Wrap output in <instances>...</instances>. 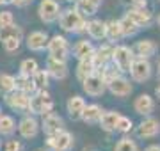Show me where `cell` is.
<instances>
[{"label":"cell","instance_id":"cell-1","mask_svg":"<svg viewBox=\"0 0 160 151\" xmlns=\"http://www.w3.org/2000/svg\"><path fill=\"white\" fill-rule=\"evenodd\" d=\"M57 22H59V27L64 32H71V34H82V32H86L87 18L82 16L77 7H68V9L61 11Z\"/></svg>","mask_w":160,"mask_h":151},{"label":"cell","instance_id":"cell-2","mask_svg":"<svg viewBox=\"0 0 160 151\" xmlns=\"http://www.w3.org/2000/svg\"><path fill=\"white\" fill-rule=\"evenodd\" d=\"M53 110V100H52L48 89H38L30 94L29 100V110L32 116H45Z\"/></svg>","mask_w":160,"mask_h":151},{"label":"cell","instance_id":"cell-3","mask_svg":"<svg viewBox=\"0 0 160 151\" xmlns=\"http://www.w3.org/2000/svg\"><path fill=\"white\" fill-rule=\"evenodd\" d=\"M46 50H48V57L57 59V61H66L68 62L69 55H71V46H69V41L61 34L52 36L48 39V45H46Z\"/></svg>","mask_w":160,"mask_h":151},{"label":"cell","instance_id":"cell-4","mask_svg":"<svg viewBox=\"0 0 160 151\" xmlns=\"http://www.w3.org/2000/svg\"><path fill=\"white\" fill-rule=\"evenodd\" d=\"M133 59H135V53H133V50L130 46H126V45H116L112 48L110 62L119 70V73H128Z\"/></svg>","mask_w":160,"mask_h":151},{"label":"cell","instance_id":"cell-5","mask_svg":"<svg viewBox=\"0 0 160 151\" xmlns=\"http://www.w3.org/2000/svg\"><path fill=\"white\" fill-rule=\"evenodd\" d=\"M48 151H71L75 146V137L68 130H61L55 135H46Z\"/></svg>","mask_w":160,"mask_h":151},{"label":"cell","instance_id":"cell-6","mask_svg":"<svg viewBox=\"0 0 160 151\" xmlns=\"http://www.w3.org/2000/svg\"><path fill=\"white\" fill-rule=\"evenodd\" d=\"M151 71H153V68H151L149 59L135 57L133 62H132V66H130V70H128V73H130L133 82L144 84V82H148L149 78H151Z\"/></svg>","mask_w":160,"mask_h":151},{"label":"cell","instance_id":"cell-7","mask_svg":"<svg viewBox=\"0 0 160 151\" xmlns=\"http://www.w3.org/2000/svg\"><path fill=\"white\" fill-rule=\"evenodd\" d=\"M82 89L89 96H102L107 91V84L102 78V75L98 71H94L91 75H87L86 78H82Z\"/></svg>","mask_w":160,"mask_h":151},{"label":"cell","instance_id":"cell-8","mask_svg":"<svg viewBox=\"0 0 160 151\" xmlns=\"http://www.w3.org/2000/svg\"><path fill=\"white\" fill-rule=\"evenodd\" d=\"M62 9H61L57 0H41L38 6V14H39L43 23H55Z\"/></svg>","mask_w":160,"mask_h":151},{"label":"cell","instance_id":"cell-9","mask_svg":"<svg viewBox=\"0 0 160 151\" xmlns=\"http://www.w3.org/2000/svg\"><path fill=\"white\" fill-rule=\"evenodd\" d=\"M29 100H30V94L14 89V91H11V93H6L4 101H6V105L11 109V110L23 114V112L29 110Z\"/></svg>","mask_w":160,"mask_h":151},{"label":"cell","instance_id":"cell-10","mask_svg":"<svg viewBox=\"0 0 160 151\" xmlns=\"http://www.w3.org/2000/svg\"><path fill=\"white\" fill-rule=\"evenodd\" d=\"M107 89H109L114 96H118V98H126V96H130L132 94L133 85L130 84L128 78H125L123 75H118V76H114L110 82H107Z\"/></svg>","mask_w":160,"mask_h":151},{"label":"cell","instance_id":"cell-11","mask_svg":"<svg viewBox=\"0 0 160 151\" xmlns=\"http://www.w3.org/2000/svg\"><path fill=\"white\" fill-rule=\"evenodd\" d=\"M160 134V121L157 117L146 116L137 126V137L139 139H153Z\"/></svg>","mask_w":160,"mask_h":151},{"label":"cell","instance_id":"cell-12","mask_svg":"<svg viewBox=\"0 0 160 151\" xmlns=\"http://www.w3.org/2000/svg\"><path fill=\"white\" fill-rule=\"evenodd\" d=\"M39 126L43 128V132L46 135H55L57 132L64 130V119L61 116H57V114H53V110H52L43 116Z\"/></svg>","mask_w":160,"mask_h":151},{"label":"cell","instance_id":"cell-13","mask_svg":"<svg viewBox=\"0 0 160 151\" xmlns=\"http://www.w3.org/2000/svg\"><path fill=\"white\" fill-rule=\"evenodd\" d=\"M18 132H20V135H22L23 139H34L36 135L39 134V121L36 119L32 114L30 116H25L22 117V121L18 123Z\"/></svg>","mask_w":160,"mask_h":151},{"label":"cell","instance_id":"cell-14","mask_svg":"<svg viewBox=\"0 0 160 151\" xmlns=\"http://www.w3.org/2000/svg\"><path fill=\"white\" fill-rule=\"evenodd\" d=\"M46 71L50 78H55V80H64L66 76L69 75L68 70V62L66 61H57V59H46Z\"/></svg>","mask_w":160,"mask_h":151},{"label":"cell","instance_id":"cell-15","mask_svg":"<svg viewBox=\"0 0 160 151\" xmlns=\"http://www.w3.org/2000/svg\"><path fill=\"white\" fill-rule=\"evenodd\" d=\"M48 34L43 32V30H34L27 36V48L30 52H43L46 50V45H48Z\"/></svg>","mask_w":160,"mask_h":151},{"label":"cell","instance_id":"cell-16","mask_svg":"<svg viewBox=\"0 0 160 151\" xmlns=\"http://www.w3.org/2000/svg\"><path fill=\"white\" fill-rule=\"evenodd\" d=\"M126 16H130L141 29H148L153 22V14L146 7H132V9H128Z\"/></svg>","mask_w":160,"mask_h":151},{"label":"cell","instance_id":"cell-17","mask_svg":"<svg viewBox=\"0 0 160 151\" xmlns=\"http://www.w3.org/2000/svg\"><path fill=\"white\" fill-rule=\"evenodd\" d=\"M133 110L137 112L139 116H151L155 110V100L149 96V94H139L135 101H133Z\"/></svg>","mask_w":160,"mask_h":151},{"label":"cell","instance_id":"cell-18","mask_svg":"<svg viewBox=\"0 0 160 151\" xmlns=\"http://www.w3.org/2000/svg\"><path fill=\"white\" fill-rule=\"evenodd\" d=\"M94 50L96 48L92 46V43L91 41H87V39H80L77 41L73 45V48H71V53H73V57L75 59H87V57H94Z\"/></svg>","mask_w":160,"mask_h":151},{"label":"cell","instance_id":"cell-19","mask_svg":"<svg viewBox=\"0 0 160 151\" xmlns=\"http://www.w3.org/2000/svg\"><path fill=\"white\" fill-rule=\"evenodd\" d=\"M84 107H86V100L82 98V96H78V94L71 96V98L66 101V110H68L69 117H71L73 121H78V119H80Z\"/></svg>","mask_w":160,"mask_h":151},{"label":"cell","instance_id":"cell-20","mask_svg":"<svg viewBox=\"0 0 160 151\" xmlns=\"http://www.w3.org/2000/svg\"><path fill=\"white\" fill-rule=\"evenodd\" d=\"M133 52L137 53V57L151 59L155 53L158 52V45H157L153 39H141V41H137V45H135V50H133Z\"/></svg>","mask_w":160,"mask_h":151},{"label":"cell","instance_id":"cell-21","mask_svg":"<svg viewBox=\"0 0 160 151\" xmlns=\"http://www.w3.org/2000/svg\"><path fill=\"white\" fill-rule=\"evenodd\" d=\"M110 57H112V46L110 45H102L100 48H96L94 50V57H92L94 70L100 71L105 64L110 62Z\"/></svg>","mask_w":160,"mask_h":151},{"label":"cell","instance_id":"cell-22","mask_svg":"<svg viewBox=\"0 0 160 151\" xmlns=\"http://www.w3.org/2000/svg\"><path fill=\"white\" fill-rule=\"evenodd\" d=\"M102 114H103V109L98 103H91V105L86 103V107H84V110H82L80 119H82L84 123H87V124H96V123L100 121Z\"/></svg>","mask_w":160,"mask_h":151},{"label":"cell","instance_id":"cell-23","mask_svg":"<svg viewBox=\"0 0 160 151\" xmlns=\"http://www.w3.org/2000/svg\"><path fill=\"white\" fill-rule=\"evenodd\" d=\"M105 29H107V22H102V20H91L86 25V32L89 34V37L96 41L105 39Z\"/></svg>","mask_w":160,"mask_h":151},{"label":"cell","instance_id":"cell-24","mask_svg":"<svg viewBox=\"0 0 160 151\" xmlns=\"http://www.w3.org/2000/svg\"><path fill=\"white\" fill-rule=\"evenodd\" d=\"M119 112L116 110H107L103 112L102 117H100V121H98V124L102 126V130H105V132H116V124H118V119H119Z\"/></svg>","mask_w":160,"mask_h":151},{"label":"cell","instance_id":"cell-25","mask_svg":"<svg viewBox=\"0 0 160 151\" xmlns=\"http://www.w3.org/2000/svg\"><path fill=\"white\" fill-rule=\"evenodd\" d=\"M105 39H109V43H114V45L123 39V32H121V27H119V22H118V20H110V22H107Z\"/></svg>","mask_w":160,"mask_h":151},{"label":"cell","instance_id":"cell-26","mask_svg":"<svg viewBox=\"0 0 160 151\" xmlns=\"http://www.w3.org/2000/svg\"><path fill=\"white\" fill-rule=\"evenodd\" d=\"M119 22V27H121V32H123V37H132V36H137L139 30H141V27H139L133 20H132L130 16H123L121 20H118Z\"/></svg>","mask_w":160,"mask_h":151},{"label":"cell","instance_id":"cell-27","mask_svg":"<svg viewBox=\"0 0 160 151\" xmlns=\"http://www.w3.org/2000/svg\"><path fill=\"white\" fill-rule=\"evenodd\" d=\"M16 121L14 117L9 116V114H0V135L4 137H9L16 132Z\"/></svg>","mask_w":160,"mask_h":151},{"label":"cell","instance_id":"cell-28","mask_svg":"<svg viewBox=\"0 0 160 151\" xmlns=\"http://www.w3.org/2000/svg\"><path fill=\"white\" fill-rule=\"evenodd\" d=\"M9 37H18V39H22V37H23L22 27H18L16 23L0 27V43H2V41H6V39H9Z\"/></svg>","mask_w":160,"mask_h":151},{"label":"cell","instance_id":"cell-29","mask_svg":"<svg viewBox=\"0 0 160 151\" xmlns=\"http://www.w3.org/2000/svg\"><path fill=\"white\" fill-rule=\"evenodd\" d=\"M16 78V89L18 91H23V93H27V94H32L34 91H38L34 85V82H32V76H27V75H20L14 76Z\"/></svg>","mask_w":160,"mask_h":151},{"label":"cell","instance_id":"cell-30","mask_svg":"<svg viewBox=\"0 0 160 151\" xmlns=\"http://www.w3.org/2000/svg\"><path fill=\"white\" fill-rule=\"evenodd\" d=\"M94 62H92V57H87V59H80L78 61V66H77V76L80 80L86 78L87 75L94 73Z\"/></svg>","mask_w":160,"mask_h":151},{"label":"cell","instance_id":"cell-31","mask_svg":"<svg viewBox=\"0 0 160 151\" xmlns=\"http://www.w3.org/2000/svg\"><path fill=\"white\" fill-rule=\"evenodd\" d=\"M32 82H34L36 89H48L50 85V75L46 70H38L32 75Z\"/></svg>","mask_w":160,"mask_h":151},{"label":"cell","instance_id":"cell-32","mask_svg":"<svg viewBox=\"0 0 160 151\" xmlns=\"http://www.w3.org/2000/svg\"><path fill=\"white\" fill-rule=\"evenodd\" d=\"M16 89V78L14 75H9V73H0V91L6 94L11 93Z\"/></svg>","mask_w":160,"mask_h":151},{"label":"cell","instance_id":"cell-33","mask_svg":"<svg viewBox=\"0 0 160 151\" xmlns=\"http://www.w3.org/2000/svg\"><path fill=\"white\" fill-rule=\"evenodd\" d=\"M75 7L78 9V12H80V14H82L84 18L94 16V14H96V11H98V7L94 6V4H91L89 0H77Z\"/></svg>","mask_w":160,"mask_h":151},{"label":"cell","instance_id":"cell-34","mask_svg":"<svg viewBox=\"0 0 160 151\" xmlns=\"http://www.w3.org/2000/svg\"><path fill=\"white\" fill-rule=\"evenodd\" d=\"M114 151H139V146L137 142L132 139V137H121L118 140V144L114 146Z\"/></svg>","mask_w":160,"mask_h":151},{"label":"cell","instance_id":"cell-35","mask_svg":"<svg viewBox=\"0 0 160 151\" xmlns=\"http://www.w3.org/2000/svg\"><path fill=\"white\" fill-rule=\"evenodd\" d=\"M39 70V64L36 59H23L22 64H20V73L27 76H32L36 71Z\"/></svg>","mask_w":160,"mask_h":151},{"label":"cell","instance_id":"cell-36","mask_svg":"<svg viewBox=\"0 0 160 151\" xmlns=\"http://www.w3.org/2000/svg\"><path fill=\"white\" fill-rule=\"evenodd\" d=\"M132 128H133V121H132L130 117L119 116L118 124H116V132H119V134L126 135V134H130V132H132Z\"/></svg>","mask_w":160,"mask_h":151},{"label":"cell","instance_id":"cell-37","mask_svg":"<svg viewBox=\"0 0 160 151\" xmlns=\"http://www.w3.org/2000/svg\"><path fill=\"white\" fill-rule=\"evenodd\" d=\"M2 45H4V50L7 53H14L18 52V48L22 45V39H18V37H9V39L2 41Z\"/></svg>","mask_w":160,"mask_h":151},{"label":"cell","instance_id":"cell-38","mask_svg":"<svg viewBox=\"0 0 160 151\" xmlns=\"http://www.w3.org/2000/svg\"><path fill=\"white\" fill-rule=\"evenodd\" d=\"M14 23V16H12L11 11H2L0 12V27H4V25H11Z\"/></svg>","mask_w":160,"mask_h":151},{"label":"cell","instance_id":"cell-39","mask_svg":"<svg viewBox=\"0 0 160 151\" xmlns=\"http://www.w3.org/2000/svg\"><path fill=\"white\" fill-rule=\"evenodd\" d=\"M4 151H22V142L16 139L7 140L6 146H4Z\"/></svg>","mask_w":160,"mask_h":151},{"label":"cell","instance_id":"cell-40","mask_svg":"<svg viewBox=\"0 0 160 151\" xmlns=\"http://www.w3.org/2000/svg\"><path fill=\"white\" fill-rule=\"evenodd\" d=\"M11 4H14L16 7H27L32 4V0H12Z\"/></svg>","mask_w":160,"mask_h":151},{"label":"cell","instance_id":"cell-41","mask_svg":"<svg viewBox=\"0 0 160 151\" xmlns=\"http://www.w3.org/2000/svg\"><path fill=\"white\" fill-rule=\"evenodd\" d=\"M146 0H132V7H146Z\"/></svg>","mask_w":160,"mask_h":151},{"label":"cell","instance_id":"cell-42","mask_svg":"<svg viewBox=\"0 0 160 151\" xmlns=\"http://www.w3.org/2000/svg\"><path fill=\"white\" fill-rule=\"evenodd\" d=\"M144 151H160V146L158 144H151V146H148Z\"/></svg>","mask_w":160,"mask_h":151},{"label":"cell","instance_id":"cell-43","mask_svg":"<svg viewBox=\"0 0 160 151\" xmlns=\"http://www.w3.org/2000/svg\"><path fill=\"white\" fill-rule=\"evenodd\" d=\"M89 2H91V4H94L96 7H100V6H102V2H103V0H89Z\"/></svg>","mask_w":160,"mask_h":151},{"label":"cell","instance_id":"cell-44","mask_svg":"<svg viewBox=\"0 0 160 151\" xmlns=\"http://www.w3.org/2000/svg\"><path fill=\"white\" fill-rule=\"evenodd\" d=\"M155 96H157L158 101H160V85H157V89H155Z\"/></svg>","mask_w":160,"mask_h":151},{"label":"cell","instance_id":"cell-45","mask_svg":"<svg viewBox=\"0 0 160 151\" xmlns=\"http://www.w3.org/2000/svg\"><path fill=\"white\" fill-rule=\"evenodd\" d=\"M12 0H0V6H9Z\"/></svg>","mask_w":160,"mask_h":151},{"label":"cell","instance_id":"cell-46","mask_svg":"<svg viewBox=\"0 0 160 151\" xmlns=\"http://www.w3.org/2000/svg\"><path fill=\"white\" fill-rule=\"evenodd\" d=\"M157 23H158V27H160V14H158V18H157Z\"/></svg>","mask_w":160,"mask_h":151},{"label":"cell","instance_id":"cell-47","mask_svg":"<svg viewBox=\"0 0 160 151\" xmlns=\"http://www.w3.org/2000/svg\"><path fill=\"white\" fill-rule=\"evenodd\" d=\"M158 73H160V59H158Z\"/></svg>","mask_w":160,"mask_h":151},{"label":"cell","instance_id":"cell-48","mask_svg":"<svg viewBox=\"0 0 160 151\" xmlns=\"http://www.w3.org/2000/svg\"><path fill=\"white\" fill-rule=\"evenodd\" d=\"M84 151H92V149H91V148H89V149H84Z\"/></svg>","mask_w":160,"mask_h":151},{"label":"cell","instance_id":"cell-49","mask_svg":"<svg viewBox=\"0 0 160 151\" xmlns=\"http://www.w3.org/2000/svg\"><path fill=\"white\" fill-rule=\"evenodd\" d=\"M38 151H48V149H38Z\"/></svg>","mask_w":160,"mask_h":151},{"label":"cell","instance_id":"cell-50","mask_svg":"<svg viewBox=\"0 0 160 151\" xmlns=\"http://www.w3.org/2000/svg\"><path fill=\"white\" fill-rule=\"evenodd\" d=\"M0 114H2V107H0Z\"/></svg>","mask_w":160,"mask_h":151},{"label":"cell","instance_id":"cell-51","mask_svg":"<svg viewBox=\"0 0 160 151\" xmlns=\"http://www.w3.org/2000/svg\"><path fill=\"white\" fill-rule=\"evenodd\" d=\"M0 148H2V142H0Z\"/></svg>","mask_w":160,"mask_h":151},{"label":"cell","instance_id":"cell-52","mask_svg":"<svg viewBox=\"0 0 160 151\" xmlns=\"http://www.w3.org/2000/svg\"><path fill=\"white\" fill-rule=\"evenodd\" d=\"M158 2H160V0H158Z\"/></svg>","mask_w":160,"mask_h":151},{"label":"cell","instance_id":"cell-53","mask_svg":"<svg viewBox=\"0 0 160 151\" xmlns=\"http://www.w3.org/2000/svg\"><path fill=\"white\" fill-rule=\"evenodd\" d=\"M68 2H69V0H68Z\"/></svg>","mask_w":160,"mask_h":151}]
</instances>
